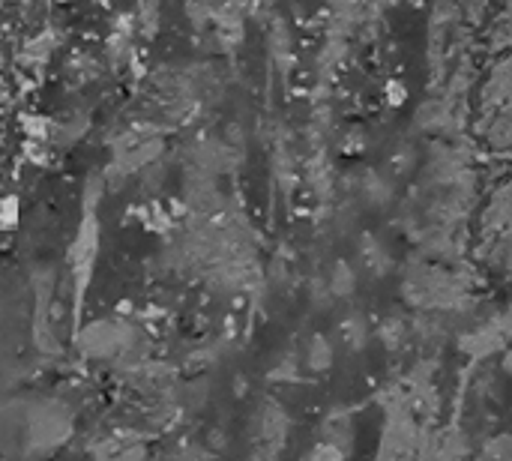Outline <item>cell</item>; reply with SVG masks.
Returning <instances> with one entry per match:
<instances>
[{"mask_svg": "<svg viewBox=\"0 0 512 461\" xmlns=\"http://www.w3.org/2000/svg\"><path fill=\"white\" fill-rule=\"evenodd\" d=\"M69 435V414L60 405H42L27 417V444L36 450H51Z\"/></svg>", "mask_w": 512, "mask_h": 461, "instance_id": "6da1fadb", "label": "cell"}, {"mask_svg": "<svg viewBox=\"0 0 512 461\" xmlns=\"http://www.w3.org/2000/svg\"><path fill=\"white\" fill-rule=\"evenodd\" d=\"M84 351L90 357H117L126 351V333L120 327H111V324H93L87 333H84Z\"/></svg>", "mask_w": 512, "mask_h": 461, "instance_id": "7a4b0ae2", "label": "cell"}, {"mask_svg": "<svg viewBox=\"0 0 512 461\" xmlns=\"http://www.w3.org/2000/svg\"><path fill=\"white\" fill-rule=\"evenodd\" d=\"M171 461H210L201 450H183V453H177Z\"/></svg>", "mask_w": 512, "mask_h": 461, "instance_id": "3957f363", "label": "cell"}]
</instances>
